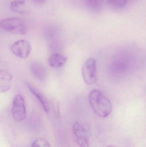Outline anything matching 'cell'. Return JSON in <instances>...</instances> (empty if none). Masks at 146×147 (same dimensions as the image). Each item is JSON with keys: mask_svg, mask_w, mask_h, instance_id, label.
Instances as JSON below:
<instances>
[{"mask_svg": "<svg viewBox=\"0 0 146 147\" xmlns=\"http://www.w3.org/2000/svg\"><path fill=\"white\" fill-rule=\"evenodd\" d=\"M25 3V0H14L10 3V8L14 12L23 14L25 12L22 7Z\"/></svg>", "mask_w": 146, "mask_h": 147, "instance_id": "obj_12", "label": "cell"}, {"mask_svg": "<svg viewBox=\"0 0 146 147\" xmlns=\"http://www.w3.org/2000/svg\"><path fill=\"white\" fill-rule=\"evenodd\" d=\"M89 103L94 113L99 117L105 118L111 114L112 105L110 99L101 91H91L88 96Z\"/></svg>", "mask_w": 146, "mask_h": 147, "instance_id": "obj_1", "label": "cell"}, {"mask_svg": "<svg viewBox=\"0 0 146 147\" xmlns=\"http://www.w3.org/2000/svg\"><path fill=\"white\" fill-rule=\"evenodd\" d=\"M26 85L30 91L39 101L44 111L48 114L50 111V104L47 98L32 85L29 83H27Z\"/></svg>", "mask_w": 146, "mask_h": 147, "instance_id": "obj_7", "label": "cell"}, {"mask_svg": "<svg viewBox=\"0 0 146 147\" xmlns=\"http://www.w3.org/2000/svg\"><path fill=\"white\" fill-rule=\"evenodd\" d=\"M108 3L114 7L122 8L127 3L128 0H106Z\"/></svg>", "mask_w": 146, "mask_h": 147, "instance_id": "obj_13", "label": "cell"}, {"mask_svg": "<svg viewBox=\"0 0 146 147\" xmlns=\"http://www.w3.org/2000/svg\"><path fill=\"white\" fill-rule=\"evenodd\" d=\"M30 71L32 74L41 81L45 80L47 75L46 68L41 63L37 61H33L30 66Z\"/></svg>", "mask_w": 146, "mask_h": 147, "instance_id": "obj_8", "label": "cell"}, {"mask_svg": "<svg viewBox=\"0 0 146 147\" xmlns=\"http://www.w3.org/2000/svg\"><path fill=\"white\" fill-rule=\"evenodd\" d=\"M12 115L15 121L17 122L23 121L26 117L27 112L25 101L22 96L17 95L13 101Z\"/></svg>", "mask_w": 146, "mask_h": 147, "instance_id": "obj_4", "label": "cell"}, {"mask_svg": "<svg viewBox=\"0 0 146 147\" xmlns=\"http://www.w3.org/2000/svg\"><path fill=\"white\" fill-rule=\"evenodd\" d=\"M67 59L62 54L58 53H53L49 59V64L51 67L58 69L63 67L67 63Z\"/></svg>", "mask_w": 146, "mask_h": 147, "instance_id": "obj_10", "label": "cell"}, {"mask_svg": "<svg viewBox=\"0 0 146 147\" xmlns=\"http://www.w3.org/2000/svg\"><path fill=\"white\" fill-rule=\"evenodd\" d=\"M82 78L87 85H92L97 81V63L93 58H90L84 63L81 69Z\"/></svg>", "mask_w": 146, "mask_h": 147, "instance_id": "obj_3", "label": "cell"}, {"mask_svg": "<svg viewBox=\"0 0 146 147\" xmlns=\"http://www.w3.org/2000/svg\"><path fill=\"white\" fill-rule=\"evenodd\" d=\"M103 147H118L117 146H115V145H109V146H104Z\"/></svg>", "mask_w": 146, "mask_h": 147, "instance_id": "obj_16", "label": "cell"}, {"mask_svg": "<svg viewBox=\"0 0 146 147\" xmlns=\"http://www.w3.org/2000/svg\"><path fill=\"white\" fill-rule=\"evenodd\" d=\"M32 1L37 4H41L45 3L47 0H32Z\"/></svg>", "mask_w": 146, "mask_h": 147, "instance_id": "obj_15", "label": "cell"}, {"mask_svg": "<svg viewBox=\"0 0 146 147\" xmlns=\"http://www.w3.org/2000/svg\"><path fill=\"white\" fill-rule=\"evenodd\" d=\"M31 147H51L49 143L43 138L39 137L35 140Z\"/></svg>", "mask_w": 146, "mask_h": 147, "instance_id": "obj_14", "label": "cell"}, {"mask_svg": "<svg viewBox=\"0 0 146 147\" xmlns=\"http://www.w3.org/2000/svg\"><path fill=\"white\" fill-rule=\"evenodd\" d=\"M73 131L76 142L80 147H89V133L83 125L75 122L73 127Z\"/></svg>", "mask_w": 146, "mask_h": 147, "instance_id": "obj_5", "label": "cell"}, {"mask_svg": "<svg viewBox=\"0 0 146 147\" xmlns=\"http://www.w3.org/2000/svg\"><path fill=\"white\" fill-rule=\"evenodd\" d=\"M11 50L13 53L18 57L26 59L30 55L31 47L27 40H20L12 45Z\"/></svg>", "mask_w": 146, "mask_h": 147, "instance_id": "obj_6", "label": "cell"}, {"mask_svg": "<svg viewBox=\"0 0 146 147\" xmlns=\"http://www.w3.org/2000/svg\"><path fill=\"white\" fill-rule=\"evenodd\" d=\"M86 3L89 9L94 12H101L104 8L103 0H85Z\"/></svg>", "mask_w": 146, "mask_h": 147, "instance_id": "obj_11", "label": "cell"}, {"mask_svg": "<svg viewBox=\"0 0 146 147\" xmlns=\"http://www.w3.org/2000/svg\"><path fill=\"white\" fill-rule=\"evenodd\" d=\"M0 27L8 32L20 35H25L27 31L26 22L19 17L4 19L0 22Z\"/></svg>", "mask_w": 146, "mask_h": 147, "instance_id": "obj_2", "label": "cell"}, {"mask_svg": "<svg viewBox=\"0 0 146 147\" xmlns=\"http://www.w3.org/2000/svg\"><path fill=\"white\" fill-rule=\"evenodd\" d=\"M13 76L4 70L0 69V92H5L10 90L12 86Z\"/></svg>", "mask_w": 146, "mask_h": 147, "instance_id": "obj_9", "label": "cell"}]
</instances>
